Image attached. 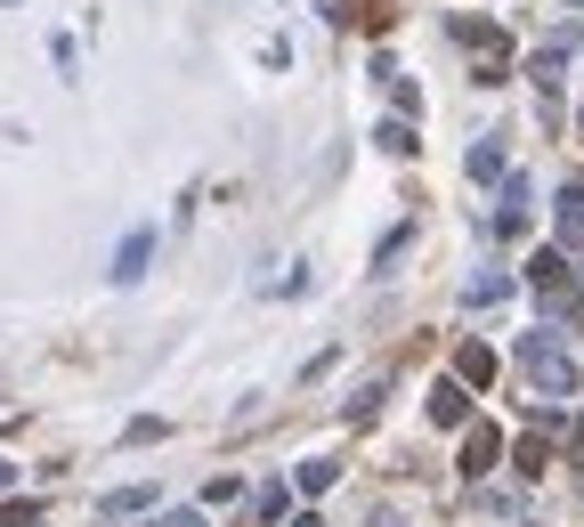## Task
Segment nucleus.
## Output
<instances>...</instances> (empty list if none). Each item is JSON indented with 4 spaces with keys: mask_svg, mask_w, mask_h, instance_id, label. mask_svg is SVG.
Instances as JSON below:
<instances>
[{
    "mask_svg": "<svg viewBox=\"0 0 584 527\" xmlns=\"http://www.w3.org/2000/svg\"><path fill=\"white\" fill-rule=\"evenodd\" d=\"M519 366H528V382L544 390V397H576V366H569V349L544 341V333H528V341H519Z\"/></svg>",
    "mask_w": 584,
    "mask_h": 527,
    "instance_id": "f257e3e1",
    "label": "nucleus"
},
{
    "mask_svg": "<svg viewBox=\"0 0 584 527\" xmlns=\"http://www.w3.org/2000/svg\"><path fill=\"white\" fill-rule=\"evenodd\" d=\"M528 284L544 292L552 325H584V301H576V284H569V260H560V251H536V260H528Z\"/></svg>",
    "mask_w": 584,
    "mask_h": 527,
    "instance_id": "f03ea898",
    "label": "nucleus"
},
{
    "mask_svg": "<svg viewBox=\"0 0 584 527\" xmlns=\"http://www.w3.org/2000/svg\"><path fill=\"white\" fill-rule=\"evenodd\" d=\"M146 260H155V227H131V236H122V251H114V284H138Z\"/></svg>",
    "mask_w": 584,
    "mask_h": 527,
    "instance_id": "7ed1b4c3",
    "label": "nucleus"
},
{
    "mask_svg": "<svg viewBox=\"0 0 584 527\" xmlns=\"http://www.w3.org/2000/svg\"><path fill=\"white\" fill-rule=\"evenodd\" d=\"M495 455H504V430H495V422H479V430L463 438V471H471V479L495 471Z\"/></svg>",
    "mask_w": 584,
    "mask_h": 527,
    "instance_id": "20e7f679",
    "label": "nucleus"
},
{
    "mask_svg": "<svg viewBox=\"0 0 584 527\" xmlns=\"http://www.w3.org/2000/svg\"><path fill=\"white\" fill-rule=\"evenodd\" d=\"M463 414H471L463 382H438V390H430V422H438V430H463Z\"/></svg>",
    "mask_w": 584,
    "mask_h": 527,
    "instance_id": "39448f33",
    "label": "nucleus"
},
{
    "mask_svg": "<svg viewBox=\"0 0 584 527\" xmlns=\"http://www.w3.org/2000/svg\"><path fill=\"white\" fill-rule=\"evenodd\" d=\"M495 227H504V236H519V227H528V179H504V203H495Z\"/></svg>",
    "mask_w": 584,
    "mask_h": 527,
    "instance_id": "423d86ee",
    "label": "nucleus"
},
{
    "mask_svg": "<svg viewBox=\"0 0 584 527\" xmlns=\"http://www.w3.org/2000/svg\"><path fill=\"white\" fill-rule=\"evenodd\" d=\"M463 171H471L479 187H495V179H504V146H495V138H479L471 155H463Z\"/></svg>",
    "mask_w": 584,
    "mask_h": 527,
    "instance_id": "0eeeda50",
    "label": "nucleus"
},
{
    "mask_svg": "<svg viewBox=\"0 0 584 527\" xmlns=\"http://www.w3.org/2000/svg\"><path fill=\"white\" fill-rule=\"evenodd\" d=\"M463 301H471V309H495V301H512V277H495V268H479V277L463 284Z\"/></svg>",
    "mask_w": 584,
    "mask_h": 527,
    "instance_id": "6e6552de",
    "label": "nucleus"
},
{
    "mask_svg": "<svg viewBox=\"0 0 584 527\" xmlns=\"http://www.w3.org/2000/svg\"><path fill=\"white\" fill-rule=\"evenodd\" d=\"M560 244H584V187H560Z\"/></svg>",
    "mask_w": 584,
    "mask_h": 527,
    "instance_id": "1a4fd4ad",
    "label": "nucleus"
},
{
    "mask_svg": "<svg viewBox=\"0 0 584 527\" xmlns=\"http://www.w3.org/2000/svg\"><path fill=\"white\" fill-rule=\"evenodd\" d=\"M487 373H495V357L479 349V341H471V349H454V382H479V390H487Z\"/></svg>",
    "mask_w": 584,
    "mask_h": 527,
    "instance_id": "9d476101",
    "label": "nucleus"
},
{
    "mask_svg": "<svg viewBox=\"0 0 584 527\" xmlns=\"http://www.w3.org/2000/svg\"><path fill=\"white\" fill-rule=\"evenodd\" d=\"M106 512H114V519H122V512H155V487H114Z\"/></svg>",
    "mask_w": 584,
    "mask_h": 527,
    "instance_id": "9b49d317",
    "label": "nucleus"
},
{
    "mask_svg": "<svg viewBox=\"0 0 584 527\" xmlns=\"http://www.w3.org/2000/svg\"><path fill=\"white\" fill-rule=\"evenodd\" d=\"M333 479H341V471H333V462L317 455V462H301V495H325L333 487Z\"/></svg>",
    "mask_w": 584,
    "mask_h": 527,
    "instance_id": "f8f14e48",
    "label": "nucleus"
},
{
    "mask_svg": "<svg viewBox=\"0 0 584 527\" xmlns=\"http://www.w3.org/2000/svg\"><path fill=\"white\" fill-rule=\"evenodd\" d=\"M162 527H203V512H171V519H162Z\"/></svg>",
    "mask_w": 584,
    "mask_h": 527,
    "instance_id": "ddd939ff",
    "label": "nucleus"
},
{
    "mask_svg": "<svg viewBox=\"0 0 584 527\" xmlns=\"http://www.w3.org/2000/svg\"><path fill=\"white\" fill-rule=\"evenodd\" d=\"M0 487H16V462H0Z\"/></svg>",
    "mask_w": 584,
    "mask_h": 527,
    "instance_id": "4468645a",
    "label": "nucleus"
},
{
    "mask_svg": "<svg viewBox=\"0 0 584 527\" xmlns=\"http://www.w3.org/2000/svg\"><path fill=\"white\" fill-rule=\"evenodd\" d=\"M292 527H325V519H317V512H301V519H292Z\"/></svg>",
    "mask_w": 584,
    "mask_h": 527,
    "instance_id": "2eb2a0df",
    "label": "nucleus"
},
{
    "mask_svg": "<svg viewBox=\"0 0 584 527\" xmlns=\"http://www.w3.org/2000/svg\"><path fill=\"white\" fill-rule=\"evenodd\" d=\"M576 131H584V105H576Z\"/></svg>",
    "mask_w": 584,
    "mask_h": 527,
    "instance_id": "dca6fc26",
    "label": "nucleus"
},
{
    "mask_svg": "<svg viewBox=\"0 0 584 527\" xmlns=\"http://www.w3.org/2000/svg\"><path fill=\"white\" fill-rule=\"evenodd\" d=\"M576 438H584V430H576Z\"/></svg>",
    "mask_w": 584,
    "mask_h": 527,
    "instance_id": "f3484780",
    "label": "nucleus"
}]
</instances>
